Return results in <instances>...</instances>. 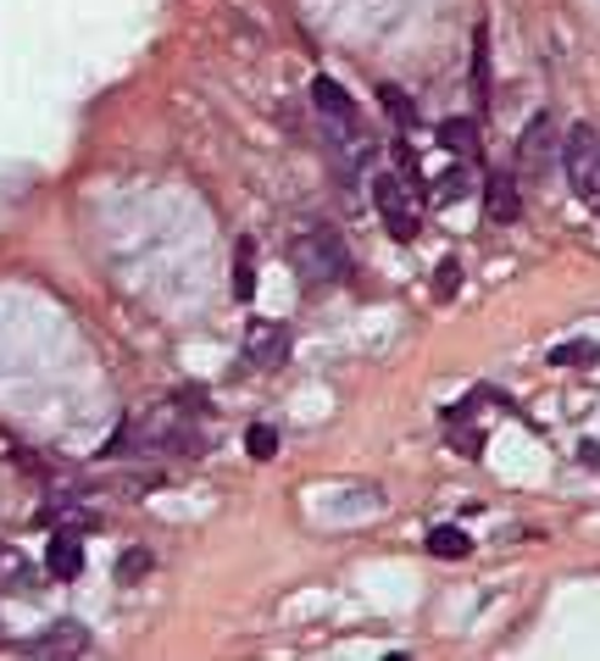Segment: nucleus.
I'll return each mask as SVG.
<instances>
[{"mask_svg":"<svg viewBox=\"0 0 600 661\" xmlns=\"http://www.w3.org/2000/svg\"><path fill=\"white\" fill-rule=\"evenodd\" d=\"M379 94H384V106H390V117H395L400 128H411V123H418V106H411V101H406V89H395V84H384Z\"/></svg>","mask_w":600,"mask_h":661,"instance_id":"a211bd4d","label":"nucleus"},{"mask_svg":"<svg viewBox=\"0 0 600 661\" xmlns=\"http://www.w3.org/2000/svg\"><path fill=\"white\" fill-rule=\"evenodd\" d=\"M290 262H295V272L311 283H345L350 278V256H345V240L334 228H306V233H295V245H290Z\"/></svg>","mask_w":600,"mask_h":661,"instance_id":"f257e3e1","label":"nucleus"},{"mask_svg":"<svg viewBox=\"0 0 600 661\" xmlns=\"http://www.w3.org/2000/svg\"><path fill=\"white\" fill-rule=\"evenodd\" d=\"M234 301H240V306L256 301V245H251V240L234 251Z\"/></svg>","mask_w":600,"mask_h":661,"instance_id":"ddd939ff","label":"nucleus"},{"mask_svg":"<svg viewBox=\"0 0 600 661\" xmlns=\"http://www.w3.org/2000/svg\"><path fill=\"white\" fill-rule=\"evenodd\" d=\"M0 589H34V561L0 539Z\"/></svg>","mask_w":600,"mask_h":661,"instance_id":"9b49d317","label":"nucleus"},{"mask_svg":"<svg viewBox=\"0 0 600 661\" xmlns=\"http://www.w3.org/2000/svg\"><path fill=\"white\" fill-rule=\"evenodd\" d=\"M439 145H445L450 156H461V162H478V123L445 117V123H439Z\"/></svg>","mask_w":600,"mask_h":661,"instance_id":"9d476101","label":"nucleus"},{"mask_svg":"<svg viewBox=\"0 0 600 661\" xmlns=\"http://www.w3.org/2000/svg\"><path fill=\"white\" fill-rule=\"evenodd\" d=\"M245 356H251L256 367H284V356H290V334H284V322L256 317V322L245 328Z\"/></svg>","mask_w":600,"mask_h":661,"instance_id":"0eeeda50","label":"nucleus"},{"mask_svg":"<svg viewBox=\"0 0 600 661\" xmlns=\"http://www.w3.org/2000/svg\"><path fill=\"white\" fill-rule=\"evenodd\" d=\"M151 567H156L151 550H128V556L117 561V573H123V579H140V573H151Z\"/></svg>","mask_w":600,"mask_h":661,"instance_id":"aec40b11","label":"nucleus"},{"mask_svg":"<svg viewBox=\"0 0 600 661\" xmlns=\"http://www.w3.org/2000/svg\"><path fill=\"white\" fill-rule=\"evenodd\" d=\"M251 456H256V461L279 456V429H272V422H256V429H251Z\"/></svg>","mask_w":600,"mask_h":661,"instance_id":"6ab92c4d","label":"nucleus"},{"mask_svg":"<svg viewBox=\"0 0 600 661\" xmlns=\"http://www.w3.org/2000/svg\"><path fill=\"white\" fill-rule=\"evenodd\" d=\"M429 550H434L439 561H456V556H468V550H473V539L461 534V529H450V523H439V529L429 534Z\"/></svg>","mask_w":600,"mask_h":661,"instance_id":"2eb2a0df","label":"nucleus"},{"mask_svg":"<svg viewBox=\"0 0 600 661\" xmlns=\"http://www.w3.org/2000/svg\"><path fill=\"white\" fill-rule=\"evenodd\" d=\"M567 178H573V195L600 212V134L589 123L567 134Z\"/></svg>","mask_w":600,"mask_h":661,"instance_id":"7ed1b4c3","label":"nucleus"},{"mask_svg":"<svg viewBox=\"0 0 600 661\" xmlns=\"http://www.w3.org/2000/svg\"><path fill=\"white\" fill-rule=\"evenodd\" d=\"M578 456H584L589 467H600V445H595V440H584V445H578Z\"/></svg>","mask_w":600,"mask_h":661,"instance_id":"412c9836","label":"nucleus"},{"mask_svg":"<svg viewBox=\"0 0 600 661\" xmlns=\"http://www.w3.org/2000/svg\"><path fill=\"white\" fill-rule=\"evenodd\" d=\"M44 567H51L56 579H78L84 573V545H78V534H56L51 545H44Z\"/></svg>","mask_w":600,"mask_h":661,"instance_id":"1a4fd4ad","label":"nucleus"},{"mask_svg":"<svg viewBox=\"0 0 600 661\" xmlns=\"http://www.w3.org/2000/svg\"><path fill=\"white\" fill-rule=\"evenodd\" d=\"M456 290H461V262L445 256V262L434 267V295H439V301H456Z\"/></svg>","mask_w":600,"mask_h":661,"instance_id":"f3484780","label":"nucleus"},{"mask_svg":"<svg viewBox=\"0 0 600 661\" xmlns=\"http://www.w3.org/2000/svg\"><path fill=\"white\" fill-rule=\"evenodd\" d=\"M473 189H478V162H456V167L439 178L434 201H439V206H450V201H461V195H473Z\"/></svg>","mask_w":600,"mask_h":661,"instance_id":"f8f14e48","label":"nucleus"},{"mask_svg":"<svg viewBox=\"0 0 600 661\" xmlns=\"http://www.w3.org/2000/svg\"><path fill=\"white\" fill-rule=\"evenodd\" d=\"M473 101L478 106L489 101V34L484 28L473 34Z\"/></svg>","mask_w":600,"mask_h":661,"instance_id":"dca6fc26","label":"nucleus"},{"mask_svg":"<svg viewBox=\"0 0 600 661\" xmlns=\"http://www.w3.org/2000/svg\"><path fill=\"white\" fill-rule=\"evenodd\" d=\"M23 650L28 656H84L89 650V628L84 623H51L44 634H34Z\"/></svg>","mask_w":600,"mask_h":661,"instance_id":"6e6552de","label":"nucleus"},{"mask_svg":"<svg viewBox=\"0 0 600 661\" xmlns=\"http://www.w3.org/2000/svg\"><path fill=\"white\" fill-rule=\"evenodd\" d=\"M311 106H317V117H322V128H340V134H356V101L350 94L322 73V78H311Z\"/></svg>","mask_w":600,"mask_h":661,"instance_id":"39448f33","label":"nucleus"},{"mask_svg":"<svg viewBox=\"0 0 600 661\" xmlns=\"http://www.w3.org/2000/svg\"><path fill=\"white\" fill-rule=\"evenodd\" d=\"M600 361V340H562L550 345V367H595Z\"/></svg>","mask_w":600,"mask_h":661,"instance_id":"4468645a","label":"nucleus"},{"mask_svg":"<svg viewBox=\"0 0 600 661\" xmlns=\"http://www.w3.org/2000/svg\"><path fill=\"white\" fill-rule=\"evenodd\" d=\"M373 212L384 217L390 240H400V245L418 240V201H411V183H406V178L373 173Z\"/></svg>","mask_w":600,"mask_h":661,"instance_id":"f03ea898","label":"nucleus"},{"mask_svg":"<svg viewBox=\"0 0 600 661\" xmlns=\"http://www.w3.org/2000/svg\"><path fill=\"white\" fill-rule=\"evenodd\" d=\"M550 162H557V128L550 117H534L518 139V178H545Z\"/></svg>","mask_w":600,"mask_h":661,"instance_id":"20e7f679","label":"nucleus"},{"mask_svg":"<svg viewBox=\"0 0 600 661\" xmlns=\"http://www.w3.org/2000/svg\"><path fill=\"white\" fill-rule=\"evenodd\" d=\"M478 189H484V212H489V223H495V228L523 217V195H518L523 183H518V173H489Z\"/></svg>","mask_w":600,"mask_h":661,"instance_id":"423d86ee","label":"nucleus"}]
</instances>
